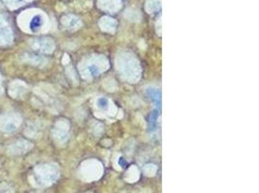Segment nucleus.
Segmentation results:
<instances>
[{
	"label": "nucleus",
	"mask_w": 259,
	"mask_h": 193,
	"mask_svg": "<svg viewBox=\"0 0 259 193\" xmlns=\"http://www.w3.org/2000/svg\"><path fill=\"white\" fill-rule=\"evenodd\" d=\"M98 105L103 109H107L108 107V101L106 99H100L98 101Z\"/></svg>",
	"instance_id": "f03ea898"
},
{
	"label": "nucleus",
	"mask_w": 259,
	"mask_h": 193,
	"mask_svg": "<svg viewBox=\"0 0 259 193\" xmlns=\"http://www.w3.org/2000/svg\"><path fill=\"white\" fill-rule=\"evenodd\" d=\"M42 23H43L42 18H41L39 14L34 16L32 18V19L30 20V22H29V27H30V30L33 31V32H36V31L39 30L41 26H42Z\"/></svg>",
	"instance_id": "f257e3e1"
}]
</instances>
